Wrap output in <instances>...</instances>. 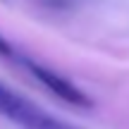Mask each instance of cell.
<instances>
[{
	"label": "cell",
	"mask_w": 129,
	"mask_h": 129,
	"mask_svg": "<svg viewBox=\"0 0 129 129\" xmlns=\"http://www.w3.org/2000/svg\"><path fill=\"white\" fill-rule=\"evenodd\" d=\"M0 115L26 127V129H81V127H74L55 115H48L46 110L34 105L24 96L10 91L3 84H0Z\"/></svg>",
	"instance_id": "1"
},
{
	"label": "cell",
	"mask_w": 129,
	"mask_h": 129,
	"mask_svg": "<svg viewBox=\"0 0 129 129\" xmlns=\"http://www.w3.org/2000/svg\"><path fill=\"white\" fill-rule=\"evenodd\" d=\"M19 60H22V64L29 69V74H31L36 81H41L43 86H46L50 93H55L60 101L69 103V105H74V108H93V101H91V98H88L79 86H74L69 79H64L62 74H57L55 69L43 67L41 62L29 60V57H19Z\"/></svg>",
	"instance_id": "2"
},
{
	"label": "cell",
	"mask_w": 129,
	"mask_h": 129,
	"mask_svg": "<svg viewBox=\"0 0 129 129\" xmlns=\"http://www.w3.org/2000/svg\"><path fill=\"white\" fill-rule=\"evenodd\" d=\"M46 7H55V10H64V7H69V5L74 3V0H41Z\"/></svg>",
	"instance_id": "3"
},
{
	"label": "cell",
	"mask_w": 129,
	"mask_h": 129,
	"mask_svg": "<svg viewBox=\"0 0 129 129\" xmlns=\"http://www.w3.org/2000/svg\"><path fill=\"white\" fill-rule=\"evenodd\" d=\"M0 55H5V57H12V46H10V43L5 41L3 36H0Z\"/></svg>",
	"instance_id": "4"
}]
</instances>
